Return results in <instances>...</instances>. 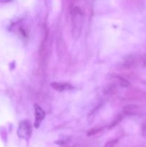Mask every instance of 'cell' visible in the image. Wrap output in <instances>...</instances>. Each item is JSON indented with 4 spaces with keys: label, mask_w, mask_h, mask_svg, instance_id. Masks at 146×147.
Wrapping results in <instances>:
<instances>
[{
    "label": "cell",
    "mask_w": 146,
    "mask_h": 147,
    "mask_svg": "<svg viewBox=\"0 0 146 147\" xmlns=\"http://www.w3.org/2000/svg\"><path fill=\"white\" fill-rule=\"evenodd\" d=\"M103 93L107 96H115L118 93V88L115 83H110L104 88Z\"/></svg>",
    "instance_id": "6"
},
{
    "label": "cell",
    "mask_w": 146,
    "mask_h": 147,
    "mask_svg": "<svg viewBox=\"0 0 146 147\" xmlns=\"http://www.w3.org/2000/svg\"><path fill=\"white\" fill-rule=\"evenodd\" d=\"M57 50H58V53H64V43L63 41L62 36V33L60 31H57Z\"/></svg>",
    "instance_id": "7"
},
{
    "label": "cell",
    "mask_w": 146,
    "mask_h": 147,
    "mask_svg": "<svg viewBox=\"0 0 146 147\" xmlns=\"http://www.w3.org/2000/svg\"><path fill=\"white\" fill-rule=\"evenodd\" d=\"M34 117H35V121H34V126L35 128L40 127L42 121L45 118L46 113L45 111L41 108V106L38 104H34Z\"/></svg>",
    "instance_id": "4"
},
{
    "label": "cell",
    "mask_w": 146,
    "mask_h": 147,
    "mask_svg": "<svg viewBox=\"0 0 146 147\" xmlns=\"http://www.w3.org/2000/svg\"><path fill=\"white\" fill-rule=\"evenodd\" d=\"M9 1H11V0H0L1 2H8Z\"/></svg>",
    "instance_id": "15"
},
{
    "label": "cell",
    "mask_w": 146,
    "mask_h": 147,
    "mask_svg": "<svg viewBox=\"0 0 146 147\" xmlns=\"http://www.w3.org/2000/svg\"><path fill=\"white\" fill-rule=\"evenodd\" d=\"M32 128L29 121L27 120L22 121L19 125L17 129V135L21 139H28L31 134Z\"/></svg>",
    "instance_id": "3"
},
{
    "label": "cell",
    "mask_w": 146,
    "mask_h": 147,
    "mask_svg": "<svg viewBox=\"0 0 146 147\" xmlns=\"http://www.w3.org/2000/svg\"><path fill=\"white\" fill-rule=\"evenodd\" d=\"M50 53V42L49 38L48 32H46L44 34V37L42 40L40 48V65L45 67L46 63L48 60L49 55Z\"/></svg>",
    "instance_id": "1"
},
{
    "label": "cell",
    "mask_w": 146,
    "mask_h": 147,
    "mask_svg": "<svg viewBox=\"0 0 146 147\" xmlns=\"http://www.w3.org/2000/svg\"><path fill=\"white\" fill-rule=\"evenodd\" d=\"M143 135L146 137V121H145L143 124V129H142Z\"/></svg>",
    "instance_id": "14"
},
{
    "label": "cell",
    "mask_w": 146,
    "mask_h": 147,
    "mask_svg": "<svg viewBox=\"0 0 146 147\" xmlns=\"http://www.w3.org/2000/svg\"><path fill=\"white\" fill-rule=\"evenodd\" d=\"M121 119H122V116H120H120H117V117L116 118V119H115L114 121H113V123H112L111 124H110V129H112V128H113V127L115 126V125L117 124V123H118L119 122H120V121H121Z\"/></svg>",
    "instance_id": "13"
},
{
    "label": "cell",
    "mask_w": 146,
    "mask_h": 147,
    "mask_svg": "<svg viewBox=\"0 0 146 147\" xmlns=\"http://www.w3.org/2000/svg\"><path fill=\"white\" fill-rule=\"evenodd\" d=\"M118 142H119V140L117 139H112V140H110L107 142H106V144H104V147H115L117 144Z\"/></svg>",
    "instance_id": "12"
},
{
    "label": "cell",
    "mask_w": 146,
    "mask_h": 147,
    "mask_svg": "<svg viewBox=\"0 0 146 147\" xmlns=\"http://www.w3.org/2000/svg\"><path fill=\"white\" fill-rule=\"evenodd\" d=\"M135 64V59L133 56H129L125 60L124 63H123V65L124 67H127V68H130L132 67Z\"/></svg>",
    "instance_id": "10"
},
{
    "label": "cell",
    "mask_w": 146,
    "mask_h": 147,
    "mask_svg": "<svg viewBox=\"0 0 146 147\" xmlns=\"http://www.w3.org/2000/svg\"><path fill=\"white\" fill-rule=\"evenodd\" d=\"M82 25V12L78 7L72 9V34L77 38L80 36Z\"/></svg>",
    "instance_id": "2"
},
{
    "label": "cell",
    "mask_w": 146,
    "mask_h": 147,
    "mask_svg": "<svg viewBox=\"0 0 146 147\" xmlns=\"http://www.w3.org/2000/svg\"><path fill=\"white\" fill-rule=\"evenodd\" d=\"M137 110H138V106H136V105L129 104L123 107V112L125 114H135V113H137Z\"/></svg>",
    "instance_id": "8"
},
{
    "label": "cell",
    "mask_w": 146,
    "mask_h": 147,
    "mask_svg": "<svg viewBox=\"0 0 146 147\" xmlns=\"http://www.w3.org/2000/svg\"><path fill=\"white\" fill-rule=\"evenodd\" d=\"M51 87L54 90L58 92H62L66 90H72L73 86L71 84L67 83H57V82H53L51 83Z\"/></svg>",
    "instance_id": "5"
},
{
    "label": "cell",
    "mask_w": 146,
    "mask_h": 147,
    "mask_svg": "<svg viewBox=\"0 0 146 147\" xmlns=\"http://www.w3.org/2000/svg\"><path fill=\"white\" fill-rule=\"evenodd\" d=\"M113 76L114 78H115L118 80L119 85H120V86H122V87H124V88L130 87V82H129L127 80H126L125 78H124L121 77V76Z\"/></svg>",
    "instance_id": "9"
},
{
    "label": "cell",
    "mask_w": 146,
    "mask_h": 147,
    "mask_svg": "<svg viewBox=\"0 0 146 147\" xmlns=\"http://www.w3.org/2000/svg\"><path fill=\"white\" fill-rule=\"evenodd\" d=\"M103 129V127H97L94 128V129H92L87 132V136H93V135H95L97 134L100 133V131H102Z\"/></svg>",
    "instance_id": "11"
}]
</instances>
